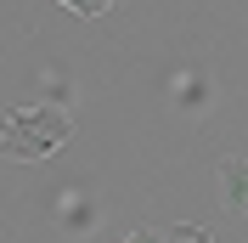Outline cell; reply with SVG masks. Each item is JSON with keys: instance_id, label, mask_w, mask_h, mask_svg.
Masks as SVG:
<instances>
[{"instance_id": "4", "label": "cell", "mask_w": 248, "mask_h": 243, "mask_svg": "<svg viewBox=\"0 0 248 243\" xmlns=\"http://www.w3.org/2000/svg\"><path fill=\"white\" fill-rule=\"evenodd\" d=\"M124 243H170V232H130Z\"/></svg>"}, {"instance_id": "2", "label": "cell", "mask_w": 248, "mask_h": 243, "mask_svg": "<svg viewBox=\"0 0 248 243\" xmlns=\"http://www.w3.org/2000/svg\"><path fill=\"white\" fill-rule=\"evenodd\" d=\"M220 192L237 215H248V158H220Z\"/></svg>"}, {"instance_id": "3", "label": "cell", "mask_w": 248, "mask_h": 243, "mask_svg": "<svg viewBox=\"0 0 248 243\" xmlns=\"http://www.w3.org/2000/svg\"><path fill=\"white\" fill-rule=\"evenodd\" d=\"M57 6H68L74 17H102V12L113 6V0H57Z\"/></svg>"}, {"instance_id": "1", "label": "cell", "mask_w": 248, "mask_h": 243, "mask_svg": "<svg viewBox=\"0 0 248 243\" xmlns=\"http://www.w3.org/2000/svg\"><path fill=\"white\" fill-rule=\"evenodd\" d=\"M74 141V107L68 102H34L0 119V153L12 164H40Z\"/></svg>"}]
</instances>
